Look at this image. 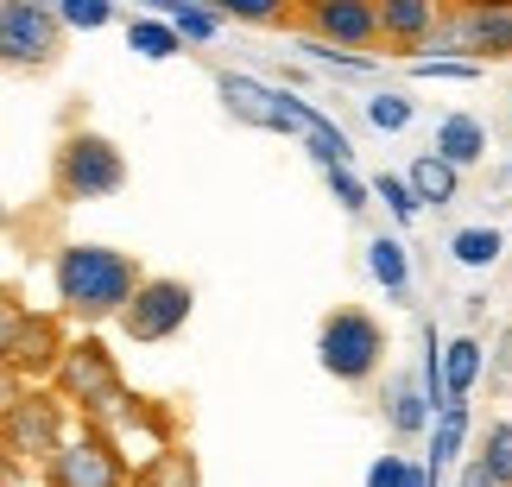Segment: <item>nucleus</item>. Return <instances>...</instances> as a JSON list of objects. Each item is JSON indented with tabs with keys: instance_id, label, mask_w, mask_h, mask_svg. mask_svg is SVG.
<instances>
[{
	"instance_id": "nucleus-1",
	"label": "nucleus",
	"mask_w": 512,
	"mask_h": 487,
	"mask_svg": "<svg viewBox=\"0 0 512 487\" xmlns=\"http://www.w3.org/2000/svg\"><path fill=\"white\" fill-rule=\"evenodd\" d=\"M146 272L133 253L108 241H64L51 260V291H57V317L70 323H114V310L133 298Z\"/></svg>"
},
{
	"instance_id": "nucleus-2",
	"label": "nucleus",
	"mask_w": 512,
	"mask_h": 487,
	"mask_svg": "<svg viewBox=\"0 0 512 487\" xmlns=\"http://www.w3.org/2000/svg\"><path fill=\"white\" fill-rule=\"evenodd\" d=\"M45 386L70 405V418L102 424V418L114 412V399L127 393V374H121V355H114L102 336H70Z\"/></svg>"
},
{
	"instance_id": "nucleus-3",
	"label": "nucleus",
	"mask_w": 512,
	"mask_h": 487,
	"mask_svg": "<svg viewBox=\"0 0 512 487\" xmlns=\"http://www.w3.org/2000/svg\"><path fill=\"white\" fill-rule=\"evenodd\" d=\"M51 190L64 203H102L127 190V152L95 127H70L51 152Z\"/></svg>"
},
{
	"instance_id": "nucleus-4",
	"label": "nucleus",
	"mask_w": 512,
	"mask_h": 487,
	"mask_svg": "<svg viewBox=\"0 0 512 487\" xmlns=\"http://www.w3.org/2000/svg\"><path fill=\"white\" fill-rule=\"evenodd\" d=\"M64 437H70V405L57 399L51 386H26V393L13 399V412L0 418V456H7L13 469L45 462Z\"/></svg>"
},
{
	"instance_id": "nucleus-5",
	"label": "nucleus",
	"mask_w": 512,
	"mask_h": 487,
	"mask_svg": "<svg viewBox=\"0 0 512 487\" xmlns=\"http://www.w3.org/2000/svg\"><path fill=\"white\" fill-rule=\"evenodd\" d=\"M317 361L323 374H336L342 386H361L380 374L386 361V329L367 317V310H329L317 329Z\"/></svg>"
},
{
	"instance_id": "nucleus-6",
	"label": "nucleus",
	"mask_w": 512,
	"mask_h": 487,
	"mask_svg": "<svg viewBox=\"0 0 512 487\" xmlns=\"http://www.w3.org/2000/svg\"><path fill=\"white\" fill-rule=\"evenodd\" d=\"M38 469H45V487H127L133 462H127V450L108 431L83 424V431L64 437L45 462H38Z\"/></svg>"
},
{
	"instance_id": "nucleus-7",
	"label": "nucleus",
	"mask_w": 512,
	"mask_h": 487,
	"mask_svg": "<svg viewBox=\"0 0 512 487\" xmlns=\"http://www.w3.org/2000/svg\"><path fill=\"white\" fill-rule=\"evenodd\" d=\"M64 57V26L51 7H26V0H0V70L38 76Z\"/></svg>"
},
{
	"instance_id": "nucleus-8",
	"label": "nucleus",
	"mask_w": 512,
	"mask_h": 487,
	"mask_svg": "<svg viewBox=\"0 0 512 487\" xmlns=\"http://www.w3.org/2000/svg\"><path fill=\"white\" fill-rule=\"evenodd\" d=\"M190 310H196V291L184 279H140L133 298L114 310V323H121L127 342H171L190 323Z\"/></svg>"
},
{
	"instance_id": "nucleus-9",
	"label": "nucleus",
	"mask_w": 512,
	"mask_h": 487,
	"mask_svg": "<svg viewBox=\"0 0 512 487\" xmlns=\"http://www.w3.org/2000/svg\"><path fill=\"white\" fill-rule=\"evenodd\" d=\"M437 51H468V64H500L512 57V7H456L430 32Z\"/></svg>"
},
{
	"instance_id": "nucleus-10",
	"label": "nucleus",
	"mask_w": 512,
	"mask_h": 487,
	"mask_svg": "<svg viewBox=\"0 0 512 487\" xmlns=\"http://www.w3.org/2000/svg\"><path fill=\"white\" fill-rule=\"evenodd\" d=\"M215 89H222V102H228V114H234V121H247V127H266V133H298V140H304L310 114H317V108L291 102V95H279V89L253 83V76H234V70H222V76H215Z\"/></svg>"
},
{
	"instance_id": "nucleus-11",
	"label": "nucleus",
	"mask_w": 512,
	"mask_h": 487,
	"mask_svg": "<svg viewBox=\"0 0 512 487\" xmlns=\"http://www.w3.org/2000/svg\"><path fill=\"white\" fill-rule=\"evenodd\" d=\"M298 26L304 38H323L336 51H361L380 45V19H373V0H298Z\"/></svg>"
},
{
	"instance_id": "nucleus-12",
	"label": "nucleus",
	"mask_w": 512,
	"mask_h": 487,
	"mask_svg": "<svg viewBox=\"0 0 512 487\" xmlns=\"http://www.w3.org/2000/svg\"><path fill=\"white\" fill-rule=\"evenodd\" d=\"M64 342H70V329H64V317L57 310H32L26 304V317H19V329H13V342H7V361L26 386H45L51 380V367H57V355H64Z\"/></svg>"
},
{
	"instance_id": "nucleus-13",
	"label": "nucleus",
	"mask_w": 512,
	"mask_h": 487,
	"mask_svg": "<svg viewBox=\"0 0 512 487\" xmlns=\"http://www.w3.org/2000/svg\"><path fill=\"white\" fill-rule=\"evenodd\" d=\"M373 19H380V45L424 51L443 19V0H373Z\"/></svg>"
},
{
	"instance_id": "nucleus-14",
	"label": "nucleus",
	"mask_w": 512,
	"mask_h": 487,
	"mask_svg": "<svg viewBox=\"0 0 512 487\" xmlns=\"http://www.w3.org/2000/svg\"><path fill=\"white\" fill-rule=\"evenodd\" d=\"M127 487H203V462L190 443H152V456L127 475Z\"/></svg>"
},
{
	"instance_id": "nucleus-15",
	"label": "nucleus",
	"mask_w": 512,
	"mask_h": 487,
	"mask_svg": "<svg viewBox=\"0 0 512 487\" xmlns=\"http://www.w3.org/2000/svg\"><path fill=\"white\" fill-rule=\"evenodd\" d=\"M437 152L443 165H456V171H468V165H481L487 159V121H475V114H449V121H437Z\"/></svg>"
},
{
	"instance_id": "nucleus-16",
	"label": "nucleus",
	"mask_w": 512,
	"mask_h": 487,
	"mask_svg": "<svg viewBox=\"0 0 512 487\" xmlns=\"http://www.w3.org/2000/svg\"><path fill=\"white\" fill-rule=\"evenodd\" d=\"M405 190L418 197V209H424V203H437V209H443V203H456V190H462V171H456V165H443L437 152H424V159L411 165Z\"/></svg>"
},
{
	"instance_id": "nucleus-17",
	"label": "nucleus",
	"mask_w": 512,
	"mask_h": 487,
	"mask_svg": "<svg viewBox=\"0 0 512 487\" xmlns=\"http://www.w3.org/2000/svg\"><path fill=\"white\" fill-rule=\"evenodd\" d=\"M386 418H392V431H399V437H411V431H424L430 405H424V386L411 380V374H399V380L386 386Z\"/></svg>"
},
{
	"instance_id": "nucleus-18",
	"label": "nucleus",
	"mask_w": 512,
	"mask_h": 487,
	"mask_svg": "<svg viewBox=\"0 0 512 487\" xmlns=\"http://www.w3.org/2000/svg\"><path fill=\"white\" fill-rule=\"evenodd\" d=\"M443 393L449 399H468V386H475V374H481V342L475 336H456V342H449L443 348Z\"/></svg>"
},
{
	"instance_id": "nucleus-19",
	"label": "nucleus",
	"mask_w": 512,
	"mask_h": 487,
	"mask_svg": "<svg viewBox=\"0 0 512 487\" xmlns=\"http://www.w3.org/2000/svg\"><path fill=\"white\" fill-rule=\"evenodd\" d=\"M215 19H234V26H285L298 0H203Z\"/></svg>"
},
{
	"instance_id": "nucleus-20",
	"label": "nucleus",
	"mask_w": 512,
	"mask_h": 487,
	"mask_svg": "<svg viewBox=\"0 0 512 487\" xmlns=\"http://www.w3.org/2000/svg\"><path fill=\"white\" fill-rule=\"evenodd\" d=\"M367 266H373V279H380L392 298H405V285H411V266H405V241H392V235H373L367 247Z\"/></svg>"
},
{
	"instance_id": "nucleus-21",
	"label": "nucleus",
	"mask_w": 512,
	"mask_h": 487,
	"mask_svg": "<svg viewBox=\"0 0 512 487\" xmlns=\"http://www.w3.org/2000/svg\"><path fill=\"white\" fill-rule=\"evenodd\" d=\"M127 45L140 51L146 64H165V57L184 51V38L171 32V19H133V26H127Z\"/></svg>"
},
{
	"instance_id": "nucleus-22",
	"label": "nucleus",
	"mask_w": 512,
	"mask_h": 487,
	"mask_svg": "<svg viewBox=\"0 0 512 487\" xmlns=\"http://www.w3.org/2000/svg\"><path fill=\"white\" fill-rule=\"evenodd\" d=\"M462 437H468V405H462V399H449V405H443V418H437V443H430V462H424V469L437 475L443 462H456V456H462Z\"/></svg>"
},
{
	"instance_id": "nucleus-23",
	"label": "nucleus",
	"mask_w": 512,
	"mask_h": 487,
	"mask_svg": "<svg viewBox=\"0 0 512 487\" xmlns=\"http://www.w3.org/2000/svg\"><path fill=\"white\" fill-rule=\"evenodd\" d=\"M57 26L64 32H102L108 19H114V0H57Z\"/></svg>"
},
{
	"instance_id": "nucleus-24",
	"label": "nucleus",
	"mask_w": 512,
	"mask_h": 487,
	"mask_svg": "<svg viewBox=\"0 0 512 487\" xmlns=\"http://www.w3.org/2000/svg\"><path fill=\"white\" fill-rule=\"evenodd\" d=\"M171 32L184 38V45H209V38L222 32V19H215V13L203 7V0H184V7L171 13Z\"/></svg>"
},
{
	"instance_id": "nucleus-25",
	"label": "nucleus",
	"mask_w": 512,
	"mask_h": 487,
	"mask_svg": "<svg viewBox=\"0 0 512 487\" xmlns=\"http://www.w3.org/2000/svg\"><path fill=\"white\" fill-rule=\"evenodd\" d=\"M449 247H456L462 266H494V260H500V235H494V228H462Z\"/></svg>"
},
{
	"instance_id": "nucleus-26",
	"label": "nucleus",
	"mask_w": 512,
	"mask_h": 487,
	"mask_svg": "<svg viewBox=\"0 0 512 487\" xmlns=\"http://www.w3.org/2000/svg\"><path fill=\"white\" fill-rule=\"evenodd\" d=\"M481 469L494 475L500 487H512V424H494L487 431V450H481Z\"/></svg>"
},
{
	"instance_id": "nucleus-27",
	"label": "nucleus",
	"mask_w": 512,
	"mask_h": 487,
	"mask_svg": "<svg viewBox=\"0 0 512 487\" xmlns=\"http://www.w3.org/2000/svg\"><path fill=\"white\" fill-rule=\"evenodd\" d=\"M367 487H430V469H411L405 456H380L373 475H367Z\"/></svg>"
},
{
	"instance_id": "nucleus-28",
	"label": "nucleus",
	"mask_w": 512,
	"mask_h": 487,
	"mask_svg": "<svg viewBox=\"0 0 512 487\" xmlns=\"http://www.w3.org/2000/svg\"><path fill=\"white\" fill-rule=\"evenodd\" d=\"M367 121L380 127V133H399L411 121V102H405V95H373V102H367Z\"/></svg>"
},
{
	"instance_id": "nucleus-29",
	"label": "nucleus",
	"mask_w": 512,
	"mask_h": 487,
	"mask_svg": "<svg viewBox=\"0 0 512 487\" xmlns=\"http://www.w3.org/2000/svg\"><path fill=\"white\" fill-rule=\"evenodd\" d=\"M411 76H456V83H468V76H481V64H468V57H411Z\"/></svg>"
},
{
	"instance_id": "nucleus-30",
	"label": "nucleus",
	"mask_w": 512,
	"mask_h": 487,
	"mask_svg": "<svg viewBox=\"0 0 512 487\" xmlns=\"http://www.w3.org/2000/svg\"><path fill=\"white\" fill-rule=\"evenodd\" d=\"M329 190H336V197H342V209H367V184L354 178L348 165H329Z\"/></svg>"
},
{
	"instance_id": "nucleus-31",
	"label": "nucleus",
	"mask_w": 512,
	"mask_h": 487,
	"mask_svg": "<svg viewBox=\"0 0 512 487\" xmlns=\"http://www.w3.org/2000/svg\"><path fill=\"white\" fill-rule=\"evenodd\" d=\"M373 190H380V197L392 203V216H399V222H411V216H418V197L405 190V178H380Z\"/></svg>"
},
{
	"instance_id": "nucleus-32",
	"label": "nucleus",
	"mask_w": 512,
	"mask_h": 487,
	"mask_svg": "<svg viewBox=\"0 0 512 487\" xmlns=\"http://www.w3.org/2000/svg\"><path fill=\"white\" fill-rule=\"evenodd\" d=\"M19 317H26V304L13 298L7 285H0V355H7V342H13V329H19Z\"/></svg>"
},
{
	"instance_id": "nucleus-33",
	"label": "nucleus",
	"mask_w": 512,
	"mask_h": 487,
	"mask_svg": "<svg viewBox=\"0 0 512 487\" xmlns=\"http://www.w3.org/2000/svg\"><path fill=\"white\" fill-rule=\"evenodd\" d=\"M19 393H26V380H19V374H13L7 361H0V418L13 412V399H19Z\"/></svg>"
},
{
	"instance_id": "nucleus-34",
	"label": "nucleus",
	"mask_w": 512,
	"mask_h": 487,
	"mask_svg": "<svg viewBox=\"0 0 512 487\" xmlns=\"http://www.w3.org/2000/svg\"><path fill=\"white\" fill-rule=\"evenodd\" d=\"M456 487H500V481L487 475V469H481V456H475V462H468V469H462V481H456Z\"/></svg>"
},
{
	"instance_id": "nucleus-35",
	"label": "nucleus",
	"mask_w": 512,
	"mask_h": 487,
	"mask_svg": "<svg viewBox=\"0 0 512 487\" xmlns=\"http://www.w3.org/2000/svg\"><path fill=\"white\" fill-rule=\"evenodd\" d=\"M449 7H512V0H449Z\"/></svg>"
},
{
	"instance_id": "nucleus-36",
	"label": "nucleus",
	"mask_w": 512,
	"mask_h": 487,
	"mask_svg": "<svg viewBox=\"0 0 512 487\" xmlns=\"http://www.w3.org/2000/svg\"><path fill=\"white\" fill-rule=\"evenodd\" d=\"M13 475H19V469H13V462H7V456H0V487H13Z\"/></svg>"
},
{
	"instance_id": "nucleus-37",
	"label": "nucleus",
	"mask_w": 512,
	"mask_h": 487,
	"mask_svg": "<svg viewBox=\"0 0 512 487\" xmlns=\"http://www.w3.org/2000/svg\"><path fill=\"white\" fill-rule=\"evenodd\" d=\"M0 235H7V203H0Z\"/></svg>"
},
{
	"instance_id": "nucleus-38",
	"label": "nucleus",
	"mask_w": 512,
	"mask_h": 487,
	"mask_svg": "<svg viewBox=\"0 0 512 487\" xmlns=\"http://www.w3.org/2000/svg\"><path fill=\"white\" fill-rule=\"evenodd\" d=\"M26 7H57V0H26Z\"/></svg>"
}]
</instances>
